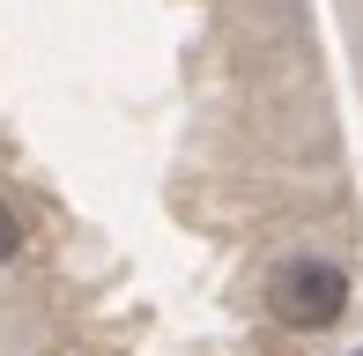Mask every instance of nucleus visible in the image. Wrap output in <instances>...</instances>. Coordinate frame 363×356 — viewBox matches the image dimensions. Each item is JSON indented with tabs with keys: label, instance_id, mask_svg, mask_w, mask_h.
<instances>
[{
	"label": "nucleus",
	"instance_id": "obj_1",
	"mask_svg": "<svg viewBox=\"0 0 363 356\" xmlns=\"http://www.w3.org/2000/svg\"><path fill=\"white\" fill-rule=\"evenodd\" d=\"M267 312L282 319V327H296V334H326L341 312H349V274H341L334 260H311V252H296V260L274 267V282H267Z\"/></svg>",
	"mask_w": 363,
	"mask_h": 356
},
{
	"label": "nucleus",
	"instance_id": "obj_2",
	"mask_svg": "<svg viewBox=\"0 0 363 356\" xmlns=\"http://www.w3.org/2000/svg\"><path fill=\"white\" fill-rule=\"evenodd\" d=\"M15 252H23V223H15V208L0 201V267H8Z\"/></svg>",
	"mask_w": 363,
	"mask_h": 356
},
{
	"label": "nucleus",
	"instance_id": "obj_3",
	"mask_svg": "<svg viewBox=\"0 0 363 356\" xmlns=\"http://www.w3.org/2000/svg\"><path fill=\"white\" fill-rule=\"evenodd\" d=\"M349 356H363V349H349Z\"/></svg>",
	"mask_w": 363,
	"mask_h": 356
}]
</instances>
